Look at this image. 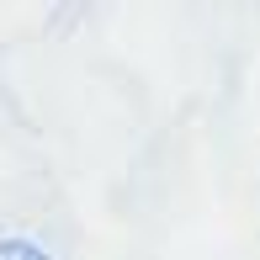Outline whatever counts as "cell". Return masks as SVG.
<instances>
[{
    "label": "cell",
    "mask_w": 260,
    "mask_h": 260,
    "mask_svg": "<svg viewBox=\"0 0 260 260\" xmlns=\"http://www.w3.org/2000/svg\"><path fill=\"white\" fill-rule=\"evenodd\" d=\"M0 260H53L43 244H32V239H16V234H6L0 239Z\"/></svg>",
    "instance_id": "6da1fadb"
}]
</instances>
